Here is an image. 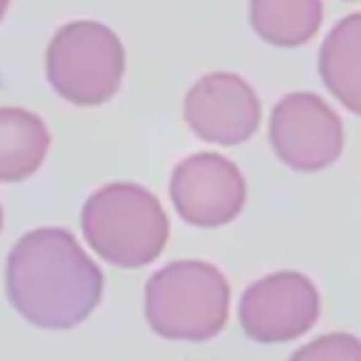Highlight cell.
I'll return each instance as SVG.
<instances>
[{
    "instance_id": "cell-5",
    "label": "cell",
    "mask_w": 361,
    "mask_h": 361,
    "mask_svg": "<svg viewBox=\"0 0 361 361\" xmlns=\"http://www.w3.org/2000/svg\"><path fill=\"white\" fill-rule=\"evenodd\" d=\"M270 144L285 166L314 173L341 156L344 124L322 97L295 92L282 97L272 109Z\"/></svg>"
},
{
    "instance_id": "cell-8",
    "label": "cell",
    "mask_w": 361,
    "mask_h": 361,
    "mask_svg": "<svg viewBox=\"0 0 361 361\" xmlns=\"http://www.w3.org/2000/svg\"><path fill=\"white\" fill-rule=\"evenodd\" d=\"M260 99L243 77L213 72L188 90L183 102L186 124L198 139L218 146L247 141L260 126Z\"/></svg>"
},
{
    "instance_id": "cell-14",
    "label": "cell",
    "mask_w": 361,
    "mask_h": 361,
    "mask_svg": "<svg viewBox=\"0 0 361 361\" xmlns=\"http://www.w3.org/2000/svg\"><path fill=\"white\" fill-rule=\"evenodd\" d=\"M0 231H3V208H0Z\"/></svg>"
},
{
    "instance_id": "cell-3",
    "label": "cell",
    "mask_w": 361,
    "mask_h": 361,
    "mask_svg": "<svg viewBox=\"0 0 361 361\" xmlns=\"http://www.w3.org/2000/svg\"><path fill=\"white\" fill-rule=\"evenodd\" d=\"M82 233L102 260L124 270H139L164 252L169 218L149 188L109 183L87 198Z\"/></svg>"
},
{
    "instance_id": "cell-4",
    "label": "cell",
    "mask_w": 361,
    "mask_h": 361,
    "mask_svg": "<svg viewBox=\"0 0 361 361\" xmlns=\"http://www.w3.org/2000/svg\"><path fill=\"white\" fill-rule=\"evenodd\" d=\"M126 52L111 27L77 20L60 27L47 47V80L65 102L97 106L119 92Z\"/></svg>"
},
{
    "instance_id": "cell-11",
    "label": "cell",
    "mask_w": 361,
    "mask_h": 361,
    "mask_svg": "<svg viewBox=\"0 0 361 361\" xmlns=\"http://www.w3.org/2000/svg\"><path fill=\"white\" fill-rule=\"evenodd\" d=\"M322 0H250V25L265 42L300 47L322 25Z\"/></svg>"
},
{
    "instance_id": "cell-12",
    "label": "cell",
    "mask_w": 361,
    "mask_h": 361,
    "mask_svg": "<svg viewBox=\"0 0 361 361\" xmlns=\"http://www.w3.org/2000/svg\"><path fill=\"white\" fill-rule=\"evenodd\" d=\"M290 361H361V341L344 331H334L300 346Z\"/></svg>"
},
{
    "instance_id": "cell-7",
    "label": "cell",
    "mask_w": 361,
    "mask_h": 361,
    "mask_svg": "<svg viewBox=\"0 0 361 361\" xmlns=\"http://www.w3.org/2000/svg\"><path fill=\"white\" fill-rule=\"evenodd\" d=\"M169 193L180 221L196 228H221L240 216L247 186L231 159L203 151L176 166Z\"/></svg>"
},
{
    "instance_id": "cell-1",
    "label": "cell",
    "mask_w": 361,
    "mask_h": 361,
    "mask_svg": "<svg viewBox=\"0 0 361 361\" xmlns=\"http://www.w3.org/2000/svg\"><path fill=\"white\" fill-rule=\"evenodd\" d=\"M13 310L40 329H75L104 292L99 265L65 228H37L13 245L6 265Z\"/></svg>"
},
{
    "instance_id": "cell-13",
    "label": "cell",
    "mask_w": 361,
    "mask_h": 361,
    "mask_svg": "<svg viewBox=\"0 0 361 361\" xmlns=\"http://www.w3.org/2000/svg\"><path fill=\"white\" fill-rule=\"evenodd\" d=\"M8 3H11V0H0V20H3V16H6V11H8Z\"/></svg>"
},
{
    "instance_id": "cell-10",
    "label": "cell",
    "mask_w": 361,
    "mask_h": 361,
    "mask_svg": "<svg viewBox=\"0 0 361 361\" xmlns=\"http://www.w3.org/2000/svg\"><path fill=\"white\" fill-rule=\"evenodd\" d=\"M50 149V131L37 114L0 106V183H20L37 173Z\"/></svg>"
},
{
    "instance_id": "cell-2",
    "label": "cell",
    "mask_w": 361,
    "mask_h": 361,
    "mask_svg": "<svg viewBox=\"0 0 361 361\" xmlns=\"http://www.w3.org/2000/svg\"><path fill=\"white\" fill-rule=\"evenodd\" d=\"M231 314V285L216 265L176 260L149 277L144 317L151 331L169 341H208Z\"/></svg>"
},
{
    "instance_id": "cell-9",
    "label": "cell",
    "mask_w": 361,
    "mask_h": 361,
    "mask_svg": "<svg viewBox=\"0 0 361 361\" xmlns=\"http://www.w3.org/2000/svg\"><path fill=\"white\" fill-rule=\"evenodd\" d=\"M319 75L331 97L361 116V13L329 30L319 50Z\"/></svg>"
},
{
    "instance_id": "cell-6",
    "label": "cell",
    "mask_w": 361,
    "mask_h": 361,
    "mask_svg": "<svg viewBox=\"0 0 361 361\" xmlns=\"http://www.w3.org/2000/svg\"><path fill=\"white\" fill-rule=\"evenodd\" d=\"M240 326L252 341L282 344L307 334L319 317V292L302 272H272L252 282L238 307Z\"/></svg>"
}]
</instances>
